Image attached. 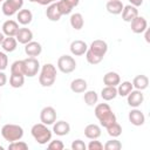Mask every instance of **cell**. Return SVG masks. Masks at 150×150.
<instances>
[{"label":"cell","mask_w":150,"mask_h":150,"mask_svg":"<svg viewBox=\"0 0 150 150\" xmlns=\"http://www.w3.org/2000/svg\"><path fill=\"white\" fill-rule=\"evenodd\" d=\"M30 134L33 138L36 141V143L43 145L47 144L52 139V131L48 129V127L43 123H36L32 127Z\"/></svg>","instance_id":"1"},{"label":"cell","mask_w":150,"mask_h":150,"mask_svg":"<svg viewBox=\"0 0 150 150\" xmlns=\"http://www.w3.org/2000/svg\"><path fill=\"white\" fill-rule=\"evenodd\" d=\"M56 80V67L52 63H46L42 66L40 75H39V82L42 87H52Z\"/></svg>","instance_id":"2"},{"label":"cell","mask_w":150,"mask_h":150,"mask_svg":"<svg viewBox=\"0 0 150 150\" xmlns=\"http://www.w3.org/2000/svg\"><path fill=\"white\" fill-rule=\"evenodd\" d=\"M1 135L9 143L14 141H20L23 137V129L19 124L8 123L1 128Z\"/></svg>","instance_id":"3"},{"label":"cell","mask_w":150,"mask_h":150,"mask_svg":"<svg viewBox=\"0 0 150 150\" xmlns=\"http://www.w3.org/2000/svg\"><path fill=\"white\" fill-rule=\"evenodd\" d=\"M57 68L63 74L73 73L76 69V61L70 55H62L57 59Z\"/></svg>","instance_id":"4"},{"label":"cell","mask_w":150,"mask_h":150,"mask_svg":"<svg viewBox=\"0 0 150 150\" xmlns=\"http://www.w3.org/2000/svg\"><path fill=\"white\" fill-rule=\"evenodd\" d=\"M23 6V0H5L2 2L1 11L4 15L6 16H12L16 14Z\"/></svg>","instance_id":"5"},{"label":"cell","mask_w":150,"mask_h":150,"mask_svg":"<svg viewBox=\"0 0 150 150\" xmlns=\"http://www.w3.org/2000/svg\"><path fill=\"white\" fill-rule=\"evenodd\" d=\"M40 69V62L36 57H27L23 60V75L34 77Z\"/></svg>","instance_id":"6"},{"label":"cell","mask_w":150,"mask_h":150,"mask_svg":"<svg viewBox=\"0 0 150 150\" xmlns=\"http://www.w3.org/2000/svg\"><path fill=\"white\" fill-rule=\"evenodd\" d=\"M40 121L46 125L54 124V122L56 121V110L50 105L42 108V110L40 111Z\"/></svg>","instance_id":"7"},{"label":"cell","mask_w":150,"mask_h":150,"mask_svg":"<svg viewBox=\"0 0 150 150\" xmlns=\"http://www.w3.org/2000/svg\"><path fill=\"white\" fill-rule=\"evenodd\" d=\"M127 101L131 108H138L144 101V94L142 93V90H137V89L134 90L132 89L127 95Z\"/></svg>","instance_id":"8"},{"label":"cell","mask_w":150,"mask_h":150,"mask_svg":"<svg viewBox=\"0 0 150 150\" xmlns=\"http://www.w3.org/2000/svg\"><path fill=\"white\" fill-rule=\"evenodd\" d=\"M88 49L90 52H93L94 54H96V55H98L101 57H104V55L108 52V45H107L105 41L97 39V40H94L90 43V46L88 47Z\"/></svg>","instance_id":"9"},{"label":"cell","mask_w":150,"mask_h":150,"mask_svg":"<svg viewBox=\"0 0 150 150\" xmlns=\"http://www.w3.org/2000/svg\"><path fill=\"white\" fill-rule=\"evenodd\" d=\"M130 27L135 34H141V33H144V30L148 28V21L144 16L138 15L130 22Z\"/></svg>","instance_id":"10"},{"label":"cell","mask_w":150,"mask_h":150,"mask_svg":"<svg viewBox=\"0 0 150 150\" xmlns=\"http://www.w3.org/2000/svg\"><path fill=\"white\" fill-rule=\"evenodd\" d=\"M128 118H129V122L132 124V125H136V127H141L144 124L145 122V116L144 114L137 109V108H134L129 111V115H128Z\"/></svg>","instance_id":"11"},{"label":"cell","mask_w":150,"mask_h":150,"mask_svg":"<svg viewBox=\"0 0 150 150\" xmlns=\"http://www.w3.org/2000/svg\"><path fill=\"white\" fill-rule=\"evenodd\" d=\"M69 49H70V53L74 56H81V55L86 54V52L88 49V45L82 40H74L70 43Z\"/></svg>","instance_id":"12"},{"label":"cell","mask_w":150,"mask_h":150,"mask_svg":"<svg viewBox=\"0 0 150 150\" xmlns=\"http://www.w3.org/2000/svg\"><path fill=\"white\" fill-rule=\"evenodd\" d=\"M25 53L27 54V56L36 57L42 53V46H41V43L32 40L30 42L25 45Z\"/></svg>","instance_id":"13"},{"label":"cell","mask_w":150,"mask_h":150,"mask_svg":"<svg viewBox=\"0 0 150 150\" xmlns=\"http://www.w3.org/2000/svg\"><path fill=\"white\" fill-rule=\"evenodd\" d=\"M19 30V23L14 20H7L2 23V33L6 36H15Z\"/></svg>","instance_id":"14"},{"label":"cell","mask_w":150,"mask_h":150,"mask_svg":"<svg viewBox=\"0 0 150 150\" xmlns=\"http://www.w3.org/2000/svg\"><path fill=\"white\" fill-rule=\"evenodd\" d=\"M15 39L19 43H22V45H26L28 42H30L33 40V32L29 29V28H26V27H22V28H19L16 35H15Z\"/></svg>","instance_id":"15"},{"label":"cell","mask_w":150,"mask_h":150,"mask_svg":"<svg viewBox=\"0 0 150 150\" xmlns=\"http://www.w3.org/2000/svg\"><path fill=\"white\" fill-rule=\"evenodd\" d=\"M70 131V124L66 121H55L53 124V132L57 136H66Z\"/></svg>","instance_id":"16"},{"label":"cell","mask_w":150,"mask_h":150,"mask_svg":"<svg viewBox=\"0 0 150 150\" xmlns=\"http://www.w3.org/2000/svg\"><path fill=\"white\" fill-rule=\"evenodd\" d=\"M136 16H138V9L137 7L132 5H127L122 9V19L125 22H131Z\"/></svg>","instance_id":"17"},{"label":"cell","mask_w":150,"mask_h":150,"mask_svg":"<svg viewBox=\"0 0 150 150\" xmlns=\"http://www.w3.org/2000/svg\"><path fill=\"white\" fill-rule=\"evenodd\" d=\"M124 5L121 0H108L107 5H105V8L107 11L112 14V15H118L122 13V9H123Z\"/></svg>","instance_id":"18"},{"label":"cell","mask_w":150,"mask_h":150,"mask_svg":"<svg viewBox=\"0 0 150 150\" xmlns=\"http://www.w3.org/2000/svg\"><path fill=\"white\" fill-rule=\"evenodd\" d=\"M84 136L89 139H97L101 136V128L97 124H88L84 128Z\"/></svg>","instance_id":"19"},{"label":"cell","mask_w":150,"mask_h":150,"mask_svg":"<svg viewBox=\"0 0 150 150\" xmlns=\"http://www.w3.org/2000/svg\"><path fill=\"white\" fill-rule=\"evenodd\" d=\"M16 19H18V23H20L22 26H27L32 22L33 14L29 9H20L16 13Z\"/></svg>","instance_id":"20"},{"label":"cell","mask_w":150,"mask_h":150,"mask_svg":"<svg viewBox=\"0 0 150 150\" xmlns=\"http://www.w3.org/2000/svg\"><path fill=\"white\" fill-rule=\"evenodd\" d=\"M46 16L47 19H49L50 21H59L61 19V13L57 8V5L56 2H53L50 5H48L47 9H46Z\"/></svg>","instance_id":"21"},{"label":"cell","mask_w":150,"mask_h":150,"mask_svg":"<svg viewBox=\"0 0 150 150\" xmlns=\"http://www.w3.org/2000/svg\"><path fill=\"white\" fill-rule=\"evenodd\" d=\"M121 82V77L116 71H108L104 76H103V83L105 86H110V87H117L118 83Z\"/></svg>","instance_id":"22"},{"label":"cell","mask_w":150,"mask_h":150,"mask_svg":"<svg viewBox=\"0 0 150 150\" xmlns=\"http://www.w3.org/2000/svg\"><path fill=\"white\" fill-rule=\"evenodd\" d=\"M87 81L83 80V79H75L70 82V90L73 93H76V94H81V93H84L87 90Z\"/></svg>","instance_id":"23"},{"label":"cell","mask_w":150,"mask_h":150,"mask_svg":"<svg viewBox=\"0 0 150 150\" xmlns=\"http://www.w3.org/2000/svg\"><path fill=\"white\" fill-rule=\"evenodd\" d=\"M18 46V41L15 39V36H6L1 43V47L4 49V52L6 53H12L16 49Z\"/></svg>","instance_id":"24"},{"label":"cell","mask_w":150,"mask_h":150,"mask_svg":"<svg viewBox=\"0 0 150 150\" xmlns=\"http://www.w3.org/2000/svg\"><path fill=\"white\" fill-rule=\"evenodd\" d=\"M132 87L137 90H144L148 88L149 86V79L146 75H137L134 80H132Z\"/></svg>","instance_id":"25"},{"label":"cell","mask_w":150,"mask_h":150,"mask_svg":"<svg viewBox=\"0 0 150 150\" xmlns=\"http://www.w3.org/2000/svg\"><path fill=\"white\" fill-rule=\"evenodd\" d=\"M112 110H111V108H110V105L108 104V103H98V104H96L95 105V110H94V112H95V116H96V118L100 121L101 118H103L104 116H107L109 112H111Z\"/></svg>","instance_id":"26"},{"label":"cell","mask_w":150,"mask_h":150,"mask_svg":"<svg viewBox=\"0 0 150 150\" xmlns=\"http://www.w3.org/2000/svg\"><path fill=\"white\" fill-rule=\"evenodd\" d=\"M69 22H70V26L76 29V30H80L83 28V25H84V19L82 16L81 13H74L70 15V19H69Z\"/></svg>","instance_id":"27"},{"label":"cell","mask_w":150,"mask_h":150,"mask_svg":"<svg viewBox=\"0 0 150 150\" xmlns=\"http://www.w3.org/2000/svg\"><path fill=\"white\" fill-rule=\"evenodd\" d=\"M117 96V88L116 87H110V86H105L102 90H101V97L104 101H111L114 98H116Z\"/></svg>","instance_id":"28"},{"label":"cell","mask_w":150,"mask_h":150,"mask_svg":"<svg viewBox=\"0 0 150 150\" xmlns=\"http://www.w3.org/2000/svg\"><path fill=\"white\" fill-rule=\"evenodd\" d=\"M83 100L86 102L87 105L89 107H94L97 104V101H98V95L95 90H86L84 91V95H83Z\"/></svg>","instance_id":"29"},{"label":"cell","mask_w":150,"mask_h":150,"mask_svg":"<svg viewBox=\"0 0 150 150\" xmlns=\"http://www.w3.org/2000/svg\"><path fill=\"white\" fill-rule=\"evenodd\" d=\"M116 88H117V95H120V96H122V97L127 96V95L134 89L132 83H131L130 81H123L122 83L120 82Z\"/></svg>","instance_id":"30"},{"label":"cell","mask_w":150,"mask_h":150,"mask_svg":"<svg viewBox=\"0 0 150 150\" xmlns=\"http://www.w3.org/2000/svg\"><path fill=\"white\" fill-rule=\"evenodd\" d=\"M25 83V75L22 74H11L9 86L13 88H21Z\"/></svg>","instance_id":"31"},{"label":"cell","mask_w":150,"mask_h":150,"mask_svg":"<svg viewBox=\"0 0 150 150\" xmlns=\"http://www.w3.org/2000/svg\"><path fill=\"white\" fill-rule=\"evenodd\" d=\"M105 129H107L108 135L111 136L112 138H116V137H118L122 134V127H121L120 123H117V121L114 122V123H111L110 125H108Z\"/></svg>","instance_id":"32"},{"label":"cell","mask_w":150,"mask_h":150,"mask_svg":"<svg viewBox=\"0 0 150 150\" xmlns=\"http://www.w3.org/2000/svg\"><path fill=\"white\" fill-rule=\"evenodd\" d=\"M56 5H57V8H59L61 15H68V14H70L71 11H73V7H71L66 0H59V1L56 2Z\"/></svg>","instance_id":"33"},{"label":"cell","mask_w":150,"mask_h":150,"mask_svg":"<svg viewBox=\"0 0 150 150\" xmlns=\"http://www.w3.org/2000/svg\"><path fill=\"white\" fill-rule=\"evenodd\" d=\"M11 74H22L23 75V60H16L12 63Z\"/></svg>","instance_id":"34"},{"label":"cell","mask_w":150,"mask_h":150,"mask_svg":"<svg viewBox=\"0 0 150 150\" xmlns=\"http://www.w3.org/2000/svg\"><path fill=\"white\" fill-rule=\"evenodd\" d=\"M86 59H87L88 63H90V64H97V63H100V62L103 60V57H101V56L94 54V53L90 52L89 49H87V52H86Z\"/></svg>","instance_id":"35"},{"label":"cell","mask_w":150,"mask_h":150,"mask_svg":"<svg viewBox=\"0 0 150 150\" xmlns=\"http://www.w3.org/2000/svg\"><path fill=\"white\" fill-rule=\"evenodd\" d=\"M114 122H116V115L111 111L110 114H108L107 116H104L103 118H101L100 120V124L103 127V128H107L108 125H110L111 123H114Z\"/></svg>","instance_id":"36"},{"label":"cell","mask_w":150,"mask_h":150,"mask_svg":"<svg viewBox=\"0 0 150 150\" xmlns=\"http://www.w3.org/2000/svg\"><path fill=\"white\" fill-rule=\"evenodd\" d=\"M121 148H122V143H121L120 141L115 139V138L108 141V142L103 145V149H105V150H120Z\"/></svg>","instance_id":"37"},{"label":"cell","mask_w":150,"mask_h":150,"mask_svg":"<svg viewBox=\"0 0 150 150\" xmlns=\"http://www.w3.org/2000/svg\"><path fill=\"white\" fill-rule=\"evenodd\" d=\"M8 149L9 150H27L28 144L26 142H22V141H14V142L9 143Z\"/></svg>","instance_id":"38"},{"label":"cell","mask_w":150,"mask_h":150,"mask_svg":"<svg viewBox=\"0 0 150 150\" xmlns=\"http://www.w3.org/2000/svg\"><path fill=\"white\" fill-rule=\"evenodd\" d=\"M63 148H64V144L60 139H54V141L50 139V142L48 144V149H50V150H62Z\"/></svg>","instance_id":"39"},{"label":"cell","mask_w":150,"mask_h":150,"mask_svg":"<svg viewBox=\"0 0 150 150\" xmlns=\"http://www.w3.org/2000/svg\"><path fill=\"white\" fill-rule=\"evenodd\" d=\"M71 149L73 150H86L87 145L84 144V142L82 139H75L71 143Z\"/></svg>","instance_id":"40"},{"label":"cell","mask_w":150,"mask_h":150,"mask_svg":"<svg viewBox=\"0 0 150 150\" xmlns=\"http://www.w3.org/2000/svg\"><path fill=\"white\" fill-rule=\"evenodd\" d=\"M87 148L89 150H102L103 149V144L100 142V141H96V139H93L89 142V144L87 145Z\"/></svg>","instance_id":"41"},{"label":"cell","mask_w":150,"mask_h":150,"mask_svg":"<svg viewBox=\"0 0 150 150\" xmlns=\"http://www.w3.org/2000/svg\"><path fill=\"white\" fill-rule=\"evenodd\" d=\"M8 66V57L4 52H0V70H5Z\"/></svg>","instance_id":"42"},{"label":"cell","mask_w":150,"mask_h":150,"mask_svg":"<svg viewBox=\"0 0 150 150\" xmlns=\"http://www.w3.org/2000/svg\"><path fill=\"white\" fill-rule=\"evenodd\" d=\"M7 83V76L4 73V70H0V87H4Z\"/></svg>","instance_id":"43"},{"label":"cell","mask_w":150,"mask_h":150,"mask_svg":"<svg viewBox=\"0 0 150 150\" xmlns=\"http://www.w3.org/2000/svg\"><path fill=\"white\" fill-rule=\"evenodd\" d=\"M128 1L130 2V5H132L135 7H138V6H142L144 0H128Z\"/></svg>","instance_id":"44"},{"label":"cell","mask_w":150,"mask_h":150,"mask_svg":"<svg viewBox=\"0 0 150 150\" xmlns=\"http://www.w3.org/2000/svg\"><path fill=\"white\" fill-rule=\"evenodd\" d=\"M35 2L42 5V6H47V5H50L53 4V0H35Z\"/></svg>","instance_id":"45"},{"label":"cell","mask_w":150,"mask_h":150,"mask_svg":"<svg viewBox=\"0 0 150 150\" xmlns=\"http://www.w3.org/2000/svg\"><path fill=\"white\" fill-rule=\"evenodd\" d=\"M66 1H67V2L73 7V8H75V7L80 4V0H66Z\"/></svg>","instance_id":"46"},{"label":"cell","mask_w":150,"mask_h":150,"mask_svg":"<svg viewBox=\"0 0 150 150\" xmlns=\"http://www.w3.org/2000/svg\"><path fill=\"white\" fill-rule=\"evenodd\" d=\"M144 32H145V41L146 42H150V39H149V29L146 28Z\"/></svg>","instance_id":"47"},{"label":"cell","mask_w":150,"mask_h":150,"mask_svg":"<svg viewBox=\"0 0 150 150\" xmlns=\"http://www.w3.org/2000/svg\"><path fill=\"white\" fill-rule=\"evenodd\" d=\"M4 39H5V35H4V33H0V46H1L2 41H4Z\"/></svg>","instance_id":"48"},{"label":"cell","mask_w":150,"mask_h":150,"mask_svg":"<svg viewBox=\"0 0 150 150\" xmlns=\"http://www.w3.org/2000/svg\"><path fill=\"white\" fill-rule=\"evenodd\" d=\"M0 150H4V146L2 145H0Z\"/></svg>","instance_id":"49"},{"label":"cell","mask_w":150,"mask_h":150,"mask_svg":"<svg viewBox=\"0 0 150 150\" xmlns=\"http://www.w3.org/2000/svg\"><path fill=\"white\" fill-rule=\"evenodd\" d=\"M28 1H30V2H35V0H28Z\"/></svg>","instance_id":"50"},{"label":"cell","mask_w":150,"mask_h":150,"mask_svg":"<svg viewBox=\"0 0 150 150\" xmlns=\"http://www.w3.org/2000/svg\"><path fill=\"white\" fill-rule=\"evenodd\" d=\"M4 1H5V0H0V2H4Z\"/></svg>","instance_id":"51"},{"label":"cell","mask_w":150,"mask_h":150,"mask_svg":"<svg viewBox=\"0 0 150 150\" xmlns=\"http://www.w3.org/2000/svg\"><path fill=\"white\" fill-rule=\"evenodd\" d=\"M54 1H56V0H53V2H54Z\"/></svg>","instance_id":"52"},{"label":"cell","mask_w":150,"mask_h":150,"mask_svg":"<svg viewBox=\"0 0 150 150\" xmlns=\"http://www.w3.org/2000/svg\"><path fill=\"white\" fill-rule=\"evenodd\" d=\"M0 118H1V116H0Z\"/></svg>","instance_id":"53"}]
</instances>
